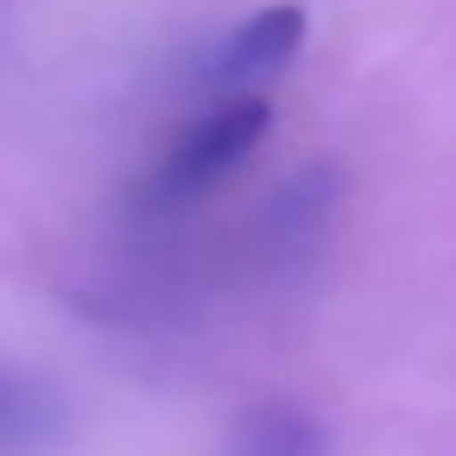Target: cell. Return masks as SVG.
<instances>
[{
    "label": "cell",
    "instance_id": "5b68a950",
    "mask_svg": "<svg viewBox=\"0 0 456 456\" xmlns=\"http://www.w3.org/2000/svg\"><path fill=\"white\" fill-rule=\"evenodd\" d=\"M59 428H65L59 392L0 362V451H36V444L59 439Z\"/></svg>",
    "mask_w": 456,
    "mask_h": 456
},
{
    "label": "cell",
    "instance_id": "3957f363",
    "mask_svg": "<svg viewBox=\"0 0 456 456\" xmlns=\"http://www.w3.org/2000/svg\"><path fill=\"white\" fill-rule=\"evenodd\" d=\"M305 29H310V18H305V6H298V0L257 6L252 18H240V24H234L211 47L205 77H211L216 88H240V94H252L257 82L281 77V70L293 65V53L305 47Z\"/></svg>",
    "mask_w": 456,
    "mask_h": 456
},
{
    "label": "cell",
    "instance_id": "7a4b0ae2",
    "mask_svg": "<svg viewBox=\"0 0 456 456\" xmlns=\"http://www.w3.org/2000/svg\"><path fill=\"white\" fill-rule=\"evenodd\" d=\"M339 182L334 164H305L269 193L252 216V269L269 281H298L316 257H322L328 234L339 216Z\"/></svg>",
    "mask_w": 456,
    "mask_h": 456
},
{
    "label": "cell",
    "instance_id": "6da1fadb",
    "mask_svg": "<svg viewBox=\"0 0 456 456\" xmlns=\"http://www.w3.org/2000/svg\"><path fill=\"white\" fill-rule=\"evenodd\" d=\"M269 123H275V111H269L264 94H228L223 106L193 118L188 129L164 147V159L152 164V175L141 182V211L147 216H182L188 205H200L205 193L223 188L228 175L264 147Z\"/></svg>",
    "mask_w": 456,
    "mask_h": 456
},
{
    "label": "cell",
    "instance_id": "277c9868",
    "mask_svg": "<svg viewBox=\"0 0 456 456\" xmlns=\"http://www.w3.org/2000/svg\"><path fill=\"white\" fill-rule=\"evenodd\" d=\"M223 456H328V433L305 403L264 398L234 421Z\"/></svg>",
    "mask_w": 456,
    "mask_h": 456
}]
</instances>
